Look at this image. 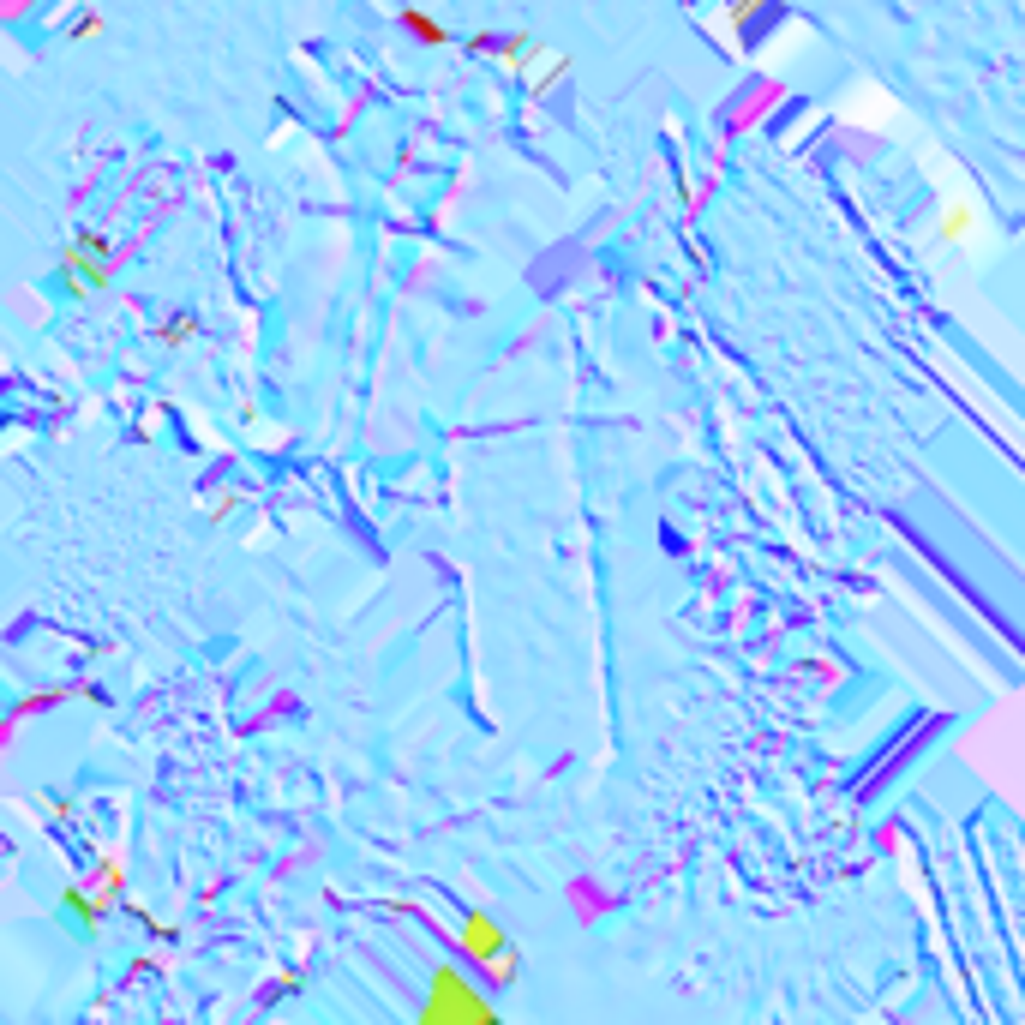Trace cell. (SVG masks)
Masks as SVG:
<instances>
[{
    "mask_svg": "<svg viewBox=\"0 0 1025 1025\" xmlns=\"http://www.w3.org/2000/svg\"><path fill=\"white\" fill-rule=\"evenodd\" d=\"M420 1025H504L498 1008L456 972V966H438L432 972V990L420 1002Z\"/></svg>",
    "mask_w": 1025,
    "mask_h": 1025,
    "instance_id": "obj_1",
    "label": "cell"
},
{
    "mask_svg": "<svg viewBox=\"0 0 1025 1025\" xmlns=\"http://www.w3.org/2000/svg\"><path fill=\"white\" fill-rule=\"evenodd\" d=\"M462 954L480 960V966H498V960L510 954V942H504V930L492 924V912H468V918H462Z\"/></svg>",
    "mask_w": 1025,
    "mask_h": 1025,
    "instance_id": "obj_2",
    "label": "cell"
},
{
    "mask_svg": "<svg viewBox=\"0 0 1025 1025\" xmlns=\"http://www.w3.org/2000/svg\"><path fill=\"white\" fill-rule=\"evenodd\" d=\"M780 12V0H726V24H732V36L750 48L756 42V24L762 18H774Z\"/></svg>",
    "mask_w": 1025,
    "mask_h": 1025,
    "instance_id": "obj_3",
    "label": "cell"
},
{
    "mask_svg": "<svg viewBox=\"0 0 1025 1025\" xmlns=\"http://www.w3.org/2000/svg\"><path fill=\"white\" fill-rule=\"evenodd\" d=\"M540 54H546L540 36H504V42H498V66H504V72H534Z\"/></svg>",
    "mask_w": 1025,
    "mask_h": 1025,
    "instance_id": "obj_4",
    "label": "cell"
},
{
    "mask_svg": "<svg viewBox=\"0 0 1025 1025\" xmlns=\"http://www.w3.org/2000/svg\"><path fill=\"white\" fill-rule=\"evenodd\" d=\"M396 24H402V30H414V36H420L426 48H450V42H456V36H450V24L426 18L420 6H402V12H396Z\"/></svg>",
    "mask_w": 1025,
    "mask_h": 1025,
    "instance_id": "obj_5",
    "label": "cell"
},
{
    "mask_svg": "<svg viewBox=\"0 0 1025 1025\" xmlns=\"http://www.w3.org/2000/svg\"><path fill=\"white\" fill-rule=\"evenodd\" d=\"M972 222H978V216H972V204H948V210H942V240H966V234H972Z\"/></svg>",
    "mask_w": 1025,
    "mask_h": 1025,
    "instance_id": "obj_6",
    "label": "cell"
},
{
    "mask_svg": "<svg viewBox=\"0 0 1025 1025\" xmlns=\"http://www.w3.org/2000/svg\"><path fill=\"white\" fill-rule=\"evenodd\" d=\"M498 42H504V36H498V30H474V36H468V42H462V48H468V54H474V60H480V54H486V60H498Z\"/></svg>",
    "mask_w": 1025,
    "mask_h": 1025,
    "instance_id": "obj_7",
    "label": "cell"
},
{
    "mask_svg": "<svg viewBox=\"0 0 1025 1025\" xmlns=\"http://www.w3.org/2000/svg\"><path fill=\"white\" fill-rule=\"evenodd\" d=\"M564 72H570V60H564V54H558V60H552V66H546V72H540V78H534V84H528V96H546V90H552V84H558V78H564Z\"/></svg>",
    "mask_w": 1025,
    "mask_h": 1025,
    "instance_id": "obj_8",
    "label": "cell"
},
{
    "mask_svg": "<svg viewBox=\"0 0 1025 1025\" xmlns=\"http://www.w3.org/2000/svg\"><path fill=\"white\" fill-rule=\"evenodd\" d=\"M66 36H72V42H96V36H102V12H84Z\"/></svg>",
    "mask_w": 1025,
    "mask_h": 1025,
    "instance_id": "obj_9",
    "label": "cell"
},
{
    "mask_svg": "<svg viewBox=\"0 0 1025 1025\" xmlns=\"http://www.w3.org/2000/svg\"><path fill=\"white\" fill-rule=\"evenodd\" d=\"M24 6H30V0H6V18H24Z\"/></svg>",
    "mask_w": 1025,
    "mask_h": 1025,
    "instance_id": "obj_10",
    "label": "cell"
}]
</instances>
